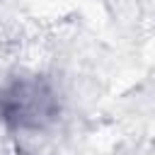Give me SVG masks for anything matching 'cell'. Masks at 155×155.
Masks as SVG:
<instances>
[{
    "instance_id": "6da1fadb",
    "label": "cell",
    "mask_w": 155,
    "mask_h": 155,
    "mask_svg": "<svg viewBox=\"0 0 155 155\" xmlns=\"http://www.w3.org/2000/svg\"><path fill=\"white\" fill-rule=\"evenodd\" d=\"M58 114L53 90L39 78H22L0 90V121L17 131H34Z\"/></svg>"
}]
</instances>
